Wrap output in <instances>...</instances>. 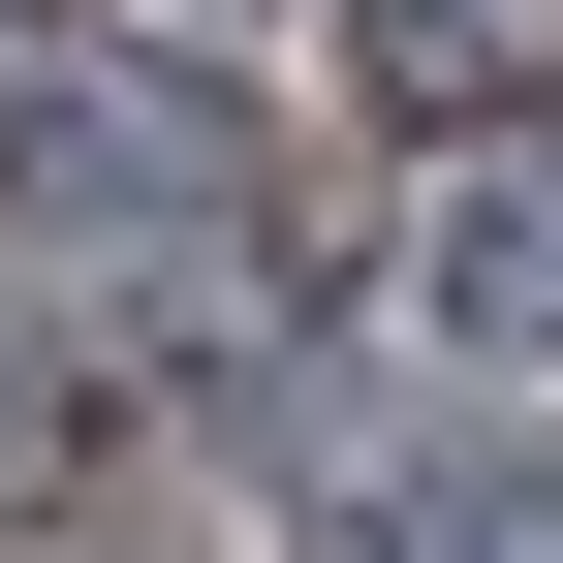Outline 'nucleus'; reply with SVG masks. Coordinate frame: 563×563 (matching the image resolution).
Instances as JSON below:
<instances>
[{"instance_id":"nucleus-1","label":"nucleus","mask_w":563,"mask_h":563,"mask_svg":"<svg viewBox=\"0 0 563 563\" xmlns=\"http://www.w3.org/2000/svg\"><path fill=\"white\" fill-rule=\"evenodd\" d=\"M0 220H32V251H220L251 157L188 95H32V125H0Z\"/></svg>"},{"instance_id":"nucleus-2","label":"nucleus","mask_w":563,"mask_h":563,"mask_svg":"<svg viewBox=\"0 0 563 563\" xmlns=\"http://www.w3.org/2000/svg\"><path fill=\"white\" fill-rule=\"evenodd\" d=\"M407 313H439L470 376H563V125H532V157H470V188H439V251H407Z\"/></svg>"},{"instance_id":"nucleus-3","label":"nucleus","mask_w":563,"mask_h":563,"mask_svg":"<svg viewBox=\"0 0 563 563\" xmlns=\"http://www.w3.org/2000/svg\"><path fill=\"white\" fill-rule=\"evenodd\" d=\"M344 63L407 125H501V95H563V0H344Z\"/></svg>"},{"instance_id":"nucleus-4","label":"nucleus","mask_w":563,"mask_h":563,"mask_svg":"<svg viewBox=\"0 0 563 563\" xmlns=\"http://www.w3.org/2000/svg\"><path fill=\"white\" fill-rule=\"evenodd\" d=\"M282 563H532V501H470V470H344V501H282Z\"/></svg>"},{"instance_id":"nucleus-5","label":"nucleus","mask_w":563,"mask_h":563,"mask_svg":"<svg viewBox=\"0 0 563 563\" xmlns=\"http://www.w3.org/2000/svg\"><path fill=\"white\" fill-rule=\"evenodd\" d=\"M532 563H563V470H532Z\"/></svg>"}]
</instances>
